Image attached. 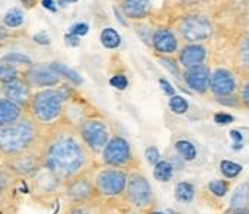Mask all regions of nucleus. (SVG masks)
<instances>
[{
	"label": "nucleus",
	"instance_id": "nucleus-29",
	"mask_svg": "<svg viewBox=\"0 0 249 214\" xmlns=\"http://www.w3.org/2000/svg\"><path fill=\"white\" fill-rule=\"evenodd\" d=\"M101 42L107 48H117L121 44V36L114 28H105L101 32Z\"/></svg>",
	"mask_w": 249,
	"mask_h": 214
},
{
	"label": "nucleus",
	"instance_id": "nucleus-3",
	"mask_svg": "<svg viewBox=\"0 0 249 214\" xmlns=\"http://www.w3.org/2000/svg\"><path fill=\"white\" fill-rule=\"evenodd\" d=\"M73 89L69 85H58L34 90L28 105V115L32 117L41 127H48L58 123L69 101L73 98Z\"/></svg>",
	"mask_w": 249,
	"mask_h": 214
},
{
	"label": "nucleus",
	"instance_id": "nucleus-30",
	"mask_svg": "<svg viewBox=\"0 0 249 214\" xmlns=\"http://www.w3.org/2000/svg\"><path fill=\"white\" fill-rule=\"evenodd\" d=\"M23 20H25V16H23V12L20 10V9H10L6 15H4V18H3V23L7 26V28H19L22 23H23Z\"/></svg>",
	"mask_w": 249,
	"mask_h": 214
},
{
	"label": "nucleus",
	"instance_id": "nucleus-48",
	"mask_svg": "<svg viewBox=\"0 0 249 214\" xmlns=\"http://www.w3.org/2000/svg\"><path fill=\"white\" fill-rule=\"evenodd\" d=\"M114 13H115V16L118 18V20H120V22H121V23H123L124 26H127V22H125V19H124V18H123L121 15H120V10H118L117 7H114Z\"/></svg>",
	"mask_w": 249,
	"mask_h": 214
},
{
	"label": "nucleus",
	"instance_id": "nucleus-10",
	"mask_svg": "<svg viewBox=\"0 0 249 214\" xmlns=\"http://www.w3.org/2000/svg\"><path fill=\"white\" fill-rule=\"evenodd\" d=\"M23 79L34 90L54 88L61 85L63 82V79L54 71L51 64H45V63H34L31 67H28L23 71Z\"/></svg>",
	"mask_w": 249,
	"mask_h": 214
},
{
	"label": "nucleus",
	"instance_id": "nucleus-4",
	"mask_svg": "<svg viewBox=\"0 0 249 214\" xmlns=\"http://www.w3.org/2000/svg\"><path fill=\"white\" fill-rule=\"evenodd\" d=\"M123 200L131 210L140 213H147L155 209L156 197L150 181L144 174H142L140 171L128 172V181Z\"/></svg>",
	"mask_w": 249,
	"mask_h": 214
},
{
	"label": "nucleus",
	"instance_id": "nucleus-5",
	"mask_svg": "<svg viewBox=\"0 0 249 214\" xmlns=\"http://www.w3.org/2000/svg\"><path fill=\"white\" fill-rule=\"evenodd\" d=\"M93 168L66 181L63 185L61 196L71 206H88V204H95L99 200L96 188H95V181H93Z\"/></svg>",
	"mask_w": 249,
	"mask_h": 214
},
{
	"label": "nucleus",
	"instance_id": "nucleus-28",
	"mask_svg": "<svg viewBox=\"0 0 249 214\" xmlns=\"http://www.w3.org/2000/svg\"><path fill=\"white\" fill-rule=\"evenodd\" d=\"M207 188L214 197L223 198V197H226V194L231 190V181L229 179H213L209 182Z\"/></svg>",
	"mask_w": 249,
	"mask_h": 214
},
{
	"label": "nucleus",
	"instance_id": "nucleus-2",
	"mask_svg": "<svg viewBox=\"0 0 249 214\" xmlns=\"http://www.w3.org/2000/svg\"><path fill=\"white\" fill-rule=\"evenodd\" d=\"M42 131L44 128L28 114L22 120L0 128V159L7 160L38 149Z\"/></svg>",
	"mask_w": 249,
	"mask_h": 214
},
{
	"label": "nucleus",
	"instance_id": "nucleus-19",
	"mask_svg": "<svg viewBox=\"0 0 249 214\" xmlns=\"http://www.w3.org/2000/svg\"><path fill=\"white\" fill-rule=\"evenodd\" d=\"M150 0H123L121 9L127 18L142 19L150 12Z\"/></svg>",
	"mask_w": 249,
	"mask_h": 214
},
{
	"label": "nucleus",
	"instance_id": "nucleus-16",
	"mask_svg": "<svg viewBox=\"0 0 249 214\" xmlns=\"http://www.w3.org/2000/svg\"><path fill=\"white\" fill-rule=\"evenodd\" d=\"M28 111L23 107L12 102L4 96H0V128L22 120Z\"/></svg>",
	"mask_w": 249,
	"mask_h": 214
},
{
	"label": "nucleus",
	"instance_id": "nucleus-31",
	"mask_svg": "<svg viewBox=\"0 0 249 214\" xmlns=\"http://www.w3.org/2000/svg\"><path fill=\"white\" fill-rule=\"evenodd\" d=\"M169 108H171L172 112H175L178 115H182V114H185L188 111L190 105H188V102H187L185 98H182L179 95H174L169 99Z\"/></svg>",
	"mask_w": 249,
	"mask_h": 214
},
{
	"label": "nucleus",
	"instance_id": "nucleus-42",
	"mask_svg": "<svg viewBox=\"0 0 249 214\" xmlns=\"http://www.w3.org/2000/svg\"><path fill=\"white\" fill-rule=\"evenodd\" d=\"M64 42H66L69 47H77V45H79V42H80V38H79V36H76V35H73V34H66V36H64Z\"/></svg>",
	"mask_w": 249,
	"mask_h": 214
},
{
	"label": "nucleus",
	"instance_id": "nucleus-32",
	"mask_svg": "<svg viewBox=\"0 0 249 214\" xmlns=\"http://www.w3.org/2000/svg\"><path fill=\"white\" fill-rule=\"evenodd\" d=\"M98 203L88 204V206H71V207H69L63 214H99L101 206Z\"/></svg>",
	"mask_w": 249,
	"mask_h": 214
},
{
	"label": "nucleus",
	"instance_id": "nucleus-22",
	"mask_svg": "<svg viewBox=\"0 0 249 214\" xmlns=\"http://www.w3.org/2000/svg\"><path fill=\"white\" fill-rule=\"evenodd\" d=\"M50 64H51V67L54 69V71H55L63 80H66L67 83L74 85V86L82 85V77H80V74H79L76 70L70 69L69 66H66V64H63V63H50Z\"/></svg>",
	"mask_w": 249,
	"mask_h": 214
},
{
	"label": "nucleus",
	"instance_id": "nucleus-12",
	"mask_svg": "<svg viewBox=\"0 0 249 214\" xmlns=\"http://www.w3.org/2000/svg\"><path fill=\"white\" fill-rule=\"evenodd\" d=\"M181 34L187 41H204L212 35V23L203 16L193 15L182 20Z\"/></svg>",
	"mask_w": 249,
	"mask_h": 214
},
{
	"label": "nucleus",
	"instance_id": "nucleus-7",
	"mask_svg": "<svg viewBox=\"0 0 249 214\" xmlns=\"http://www.w3.org/2000/svg\"><path fill=\"white\" fill-rule=\"evenodd\" d=\"M101 163L104 166L124 169L127 172L134 169V156L130 143L121 136H112L104 150L101 152Z\"/></svg>",
	"mask_w": 249,
	"mask_h": 214
},
{
	"label": "nucleus",
	"instance_id": "nucleus-36",
	"mask_svg": "<svg viewBox=\"0 0 249 214\" xmlns=\"http://www.w3.org/2000/svg\"><path fill=\"white\" fill-rule=\"evenodd\" d=\"M88 31H89V26L86 23H83V22H79V23H76V25H73L70 28V32L69 34H73L76 36H82V35H86Z\"/></svg>",
	"mask_w": 249,
	"mask_h": 214
},
{
	"label": "nucleus",
	"instance_id": "nucleus-43",
	"mask_svg": "<svg viewBox=\"0 0 249 214\" xmlns=\"http://www.w3.org/2000/svg\"><path fill=\"white\" fill-rule=\"evenodd\" d=\"M34 41L41 44V45H45V44H50V38L45 32H38L35 36H34Z\"/></svg>",
	"mask_w": 249,
	"mask_h": 214
},
{
	"label": "nucleus",
	"instance_id": "nucleus-8",
	"mask_svg": "<svg viewBox=\"0 0 249 214\" xmlns=\"http://www.w3.org/2000/svg\"><path fill=\"white\" fill-rule=\"evenodd\" d=\"M77 131L85 146L93 156L101 155V152L112 137L108 124L98 117H88L86 120H83L77 125Z\"/></svg>",
	"mask_w": 249,
	"mask_h": 214
},
{
	"label": "nucleus",
	"instance_id": "nucleus-40",
	"mask_svg": "<svg viewBox=\"0 0 249 214\" xmlns=\"http://www.w3.org/2000/svg\"><path fill=\"white\" fill-rule=\"evenodd\" d=\"M239 101L249 108V82H247L245 85H244V88H242V90H241V98H239Z\"/></svg>",
	"mask_w": 249,
	"mask_h": 214
},
{
	"label": "nucleus",
	"instance_id": "nucleus-1",
	"mask_svg": "<svg viewBox=\"0 0 249 214\" xmlns=\"http://www.w3.org/2000/svg\"><path fill=\"white\" fill-rule=\"evenodd\" d=\"M42 128L39 153L44 169L66 182L93 168L95 156L85 146L74 125L60 120Z\"/></svg>",
	"mask_w": 249,
	"mask_h": 214
},
{
	"label": "nucleus",
	"instance_id": "nucleus-13",
	"mask_svg": "<svg viewBox=\"0 0 249 214\" xmlns=\"http://www.w3.org/2000/svg\"><path fill=\"white\" fill-rule=\"evenodd\" d=\"M210 90L216 98L235 95L236 79L228 69H217L210 74Z\"/></svg>",
	"mask_w": 249,
	"mask_h": 214
},
{
	"label": "nucleus",
	"instance_id": "nucleus-51",
	"mask_svg": "<svg viewBox=\"0 0 249 214\" xmlns=\"http://www.w3.org/2000/svg\"><path fill=\"white\" fill-rule=\"evenodd\" d=\"M124 214H143V213H140V212H136V210H131V212H127V213H124Z\"/></svg>",
	"mask_w": 249,
	"mask_h": 214
},
{
	"label": "nucleus",
	"instance_id": "nucleus-9",
	"mask_svg": "<svg viewBox=\"0 0 249 214\" xmlns=\"http://www.w3.org/2000/svg\"><path fill=\"white\" fill-rule=\"evenodd\" d=\"M3 168L12 175L13 179H32L42 169L39 147L3 160Z\"/></svg>",
	"mask_w": 249,
	"mask_h": 214
},
{
	"label": "nucleus",
	"instance_id": "nucleus-50",
	"mask_svg": "<svg viewBox=\"0 0 249 214\" xmlns=\"http://www.w3.org/2000/svg\"><path fill=\"white\" fill-rule=\"evenodd\" d=\"M146 214H166V213H163V212H159V210H155V209H153V210L147 212Z\"/></svg>",
	"mask_w": 249,
	"mask_h": 214
},
{
	"label": "nucleus",
	"instance_id": "nucleus-23",
	"mask_svg": "<svg viewBox=\"0 0 249 214\" xmlns=\"http://www.w3.org/2000/svg\"><path fill=\"white\" fill-rule=\"evenodd\" d=\"M23 71L25 70H22L13 64L0 61V85H6V83L15 82L18 79H22Z\"/></svg>",
	"mask_w": 249,
	"mask_h": 214
},
{
	"label": "nucleus",
	"instance_id": "nucleus-6",
	"mask_svg": "<svg viewBox=\"0 0 249 214\" xmlns=\"http://www.w3.org/2000/svg\"><path fill=\"white\" fill-rule=\"evenodd\" d=\"M93 181L99 200L114 201L124 197L128 181V172L124 169L102 166L101 169L93 172Z\"/></svg>",
	"mask_w": 249,
	"mask_h": 214
},
{
	"label": "nucleus",
	"instance_id": "nucleus-47",
	"mask_svg": "<svg viewBox=\"0 0 249 214\" xmlns=\"http://www.w3.org/2000/svg\"><path fill=\"white\" fill-rule=\"evenodd\" d=\"M36 1H38V0H20L22 6H23L25 9H32V7L36 4Z\"/></svg>",
	"mask_w": 249,
	"mask_h": 214
},
{
	"label": "nucleus",
	"instance_id": "nucleus-38",
	"mask_svg": "<svg viewBox=\"0 0 249 214\" xmlns=\"http://www.w3.org/2000/svg\"><path fill=\"white\" fill-rule=\"evenodd\" d=\"M160 63L172 73V74H178V67L177 64L171 60V58H166V57H160Z\"/></svg>",
	"mask_w": 249,
	"mask_h": 214
},
{
	"label": "nucleus",
	"instance_id": "nucleus-25",
	"mask_svg": "<svg viewBox=\"0 0 249 214\" xmlns=\"http://www.w3.org/2000/svg\"><path fill=\"white\" fill-rule=\"evenodd\" d=\"M175 150L184 162H193L197 158V147L188 140H178L175 143Z\"/></svg>",
	"mask_w": 249,
	"mask_h": 214
},
{
	"label": "nucleus",
	"instance_id": "nucleus-26",
	"mask_svg": "<svg viewBox=\"0 0 249 214\" xmlns=\"http://www.w3.org/2000/svg\"><path fill=\"white\" fill-rule=\"evenodd\" d=\"M0 61H3V63H9V64H13V66H16V67L22 69V70H26L28 67H31V66L34 64V63H32V60H31L28 55L20 54V53H9V54L3 55Z\"/></svg>",
	"mask_w": 249,
	"mask_h": 214
},
{
	"label": "nucleus",
	"instance_id": "nucleus-45",
	"mask_svg": "<svg viewBox=\"0 0 249 214\" xmlns=\"http://www.w3.org/2000/svg\"><path fill=\"white\" fill-rule=\"evenodd\" d=\"M223 214H249V209H228Z\"/></svg>",
	"mask_w": 249,
	"mask_h": 214
},
{
	"label": "nucleus",
	"instance_id": "nucleus-33",
	"mask_svg": "<svg viewBox=\"0 0 249 214\" xmlns=\"http://www.w3.org/2000/svg\"><path fill=\"white\" fill-rule=\"evenodd\" d=\"M146 159H147V162H149L152 166H155V165L160 160V153H159L158 147H155V146L147 147V149H146Z\"/></svg>",
	"mask_w": 249,
	"mask_h": 214
},
{
	"label": "nucleus",
	"instance_id": "nucleus-53",
	"mask_svg": "<svg viewBox=\"0 0 249 214\" xmlns=\"http://www.w3.org/2000/svg\"><path fill=\"white\" fill-rule=\"evenodd\" d=\"M66 1H77V0H66Z\"/></svg>",
	"mask_w": 249,
	"mask_h": 214
},
{
	"label": "nucleus",
	"instance_id": "nucleus-21",
	"mask_svg": "<svg viewBox=\"0 0 249 214\" xmlns=\"http://www.w3.org/2000/svg\"><path fill=\"white\" fill-rule=\"evenodd\" d=\"M196 197V187L190 181H181L175 185V200L182 204H190Z\"/></svg>",
	"mask_w": 249,
	"mask_h": 214
},
{
	"label": "nucleus",
	"instance_id": "nucleus-14",
	"mask_svg": "<svg viewBox=\"0 0 249 214\" xmlns=\"http://www.w3.org/2000/svg\"><path fill=\"white\" fill-rule=\"evenodd\" d=\"M32 93H34V89L28 85V82L23 77L18 79L15 82L1 85V96H4V98L10 99L12 102L23 107L25 109H28Z\"/></svg>",
	"mask_w": 249,
	"mask_h": 214
},
{
	"label": "nucleus",
	"instance_id": "nucleus-49",
	"mask_svg": "<svg viewBox=\"0 0 249 214\" xmlns=\"http://www.w3.org/2000/svg\"><path fill=\"white\" fill-rule=\"evenodd\" d=\"M231 134H232V137H235V140H236V142H241V140H242L241 133H238V131H232Z\"/></svg>",
	"mask_w": 249,
	"mask_h": 214
},
{
	"label": "nucleus",
	"instance_id": "nucleus-41",
	"mask_svg": "<svg viewBox=\"0 0 249 214\" xmlns=\"http://www.w3.org/2000/svg\"><path fill=\"white\" fill-rule=\"evenodd\" d=\"M241 55H242V63H244V66L249 69V38L245 41V44H244V47H242Z\"/></svg>",
	"mask_w": 249,
	"mask_h": 214
},
{
	"label": "nucleus",
	"instance_id": "nucleus-15",
	"mask_svg": "<svg viewBox=\"0 0 249 214\" xmlns=\"http://www.w3.org/2000/svg\"><path fill=\"white\" fill-rule=\"evenodd\" d=\"M210 70L204 64L187 69V71L184 73V82L190 89L198 93H204L207 92V89H210Z\"/></svg>",
	"mask_w": 249,
	"mask_h": 214
},
{
	"label": "nucleus",
	"instance_id": "nucleus-44",
	"mask_svg": "<svg viewBox=\"0 0 249 214\" xmlns=\"http://www.w3.org/2000/svg\"><path fill=\"white\" fill-rule=\"evenodd\" d=\"M99 214H121V212L118 210V209H115V207H104V206H101V212Z\"/></svg>",
	"mask_w": 249,
	"mask_h": 214
},
{
	"label": "nucleus",
	"instance_id": "nucleus-46",
	"mask_svg": "<svg viewBox=\"0 0 249 214\" xmlns=\"http://www.w3.org/2000/svg\"><path fill=\"white\" fill-rule=\"evenodd\" d=\"M42 6L47 7V9L51 10V12H55V10H57V6H55L54 0H42Z\"/></svg>",
	"mask_w": 249,
	"mask_h": 214
},
{
	"label": "nucleus",
	"instance_id": "nucleus-18",
	"mask_svg": "<svg viewBox=\"0 0 249 214\" xmlns=\"http://www.w3.org/2000/svg\"><path fill=\"white\" fill-rule=\"evenodd\" d=\"M152 44H153L155 50L162 54H172L178 48L177 38L174 36V34L171 31H166V29H160V31L155 32Z\"/></svg>",
	"mask_w": 249,
	"mask_h": 214
},
{
	"label": "nucleus",
	"instance_id": "nucleus-39",
	"mask_svg": "<svg viewBox=\"0 0 249 214\" xmlns=\"http://www.w3.org/2000/svg\"><path fill=\"white\" fill-rule=\"evenodd\" d=\"M159 85H160L162 90H163L166 95H169V96H174V95H175V89L172 88V85H171L168 80H165V79H160V80H159Z\"/></svg>",
	"mask_w": 249,
	"mask_h": 214
},
{
	"label": "nucleus",
	"instance_id": "nucleus-17",
	"mask_svg": "<svg viewBox=\"0 0 249 214\" xmlns=\"http://www.w3.org/2000/svg\"><path fill=\"white\" fill-rule=\"evenodd\" d=\"M206 60V50L203 45H187L179 54V63L185 69L203 66Z\"/></svg>",
	"mask_w": 249,
	"mask_h": 214
},
{
	"label": "nucleus",
	"instance_id": "nucleus-34",
	"mask_svg": "<svg viewBox=\"0 0 249 214\" xmlns=\"http://www.w3.org/2000/svg\"><path fill=\"white\" fill-rule=\"evenodd\" d=\"M109 83H111L114 88H117V89L123 90V89H125V88H127L128 80H127V77H125V76H123V74H117V76H114V77L109 80Z\"/></svg>",
	"mask_w": 249,
	"mask_h": 214
},
{
	"label": "nucleus",
	"instance_id": "nucleus-24",
	"mask_svg": "<svg viewBox=\"0 0 249 214\" xmlns=\"http://www.w3.org/2000/svg\"><path fill=\"white\" fill-rule=\"evenodd\" d=\"M174 171L175 166L171 163V160H159L155 166H153V177L156 181L159 182H168L172 179L174 177Z\"/></svg>",
	"mask_w": 249,
	"mask_h": 214
},
{
	"label": "nucleus",
	"instance_id": "nucleus-20",
	"mask_svg": "<svg viewBox=\"0 0 249 214\" xmlns=\"http://www.w3.org/2000/svg\"><path fill=\"white\" fill-rule=\"evenodd\" d=\"M229 209H249V182H242L233 191Z\"/></svg>",
	"mask_w": 249,
	"mask_h": 214
},
{
	"label": "nucleus",
	"instance_id": "nucleus-37",
	"mask_svg": "<svg viewBox=\"0 0 249 214\" xmlns=\"http://www.w3.org/2000/svg\"><path fill=\"white\" fill-rule=\"evenodd\" d=\"M233 120H235V118H233L231 114H226V112H219V114L214 115V121H216L217 124H220V125L231 124V123H233Z\"/></svg>",
	"mask_w": 249,
	"mask_h": 214
},
{
	"label": "nucleus",
	"instance_id": "nucleus-54",
	"mask_svg": "<svg viewBox=\"0 0 249 214\" xmlns=\"http://www.w3.org/2000/svg\"><path fill=\"white\" fill-rule=\"evenodd\" d=\"M0 96H1V85H0Z\"/></svg>",
	"mask_w": 249,
	"mask_h": 214
},
{
	"label": "nucleus",
	"instance_id": "nucleus-52",
	"mask_svg": "<svg viewBox=\"0 0 249 214\" xmlns=\"http://www.w3.org/2000/svg\"><path fill=\"white\" fill-rule=\"evenodd\" d=\"M166 214H177V213H175L174 210H168V213H166Z\"/></svg>",
	"mask_w": 249,
	"mask_h": 214
},
{
	"label": "nucleus",
	"instance_id": "nucleus-11",
	"mask_svg": "<svg viewBox=\"0 0 249 214\" xmlns=\"http://www.w3.org/2000/svg\"><path fill=\"white\" fill-rule=\"evenodd\" d=\"M29 181L32 182L34 193L38 197H44V198H53L61 194L63 185H64V182L60 178H57L54 174L48 172L44 168Z\"/></svg>",
	"mask_w": 249,
	"mask_h": 214
},
{
	"label": "nucleus",
	"instance_id": "nucleus-35",
	"mask_svg": "<svg viewBox=\"0 0 249 214\" xmlns=\"http://www.w3.org/2000/svg\"><path fill=\"white\" fill-rule=\"evenodd\" d=\"M217 102L220 105H225V107H238L239 105V98H236L235 95H229V96H222V98H216Z\"/></svg>",
	"mask_w": 249,
	"mask_h": 214
},
{
	"label": "nucleus",
	"instance_id": "nucleus-27",
	"mask_svg": "<svg viewBox=\"0 0 249 214\" xmlns=\"http://www.w3.org/2000/svg\"><path fill=\"white\" fill-rule=\"evenodd\" d=\"M242 165L232 162V160H222L220 162V172L225 177V179H235L242 174Z\"/></svg>",
	"mask_w": 249,
	"mask_h": 214
}]
</instances>
